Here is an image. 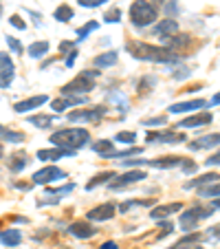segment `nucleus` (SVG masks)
Masks as SVG:
<instances>
[{
    "label": "nucleus",
    "instance_id": "obj_1",
    "mask_svg": "<svg viewBox=\"0 0 220 249\" xmlns=\"http://www.w3.org/2000/svg\"><path fill=\"white\" fill-rule=\"evenodd\" d=\"M126 51L132 57L143 60V62H159V64L178 62V55L174 51H169L168 47H154V44H148V42H128Z\"/></svg>",
    "mask_w": 220,
    "mask_h": 249
},
{
    "label": "nucleus",
    "instance_id": "obj_2",
    "mask_svg": "<svg viewBox=\"0 0 220 249\" xmlns=\"http://www.w3.org/2000/svg\"><path fill=\"white\" fill-rule=\"evenodd\" d=\"M88 139L90 135L84 128H66V130H57L51 135V143H55L57 148H66V150H77L86 146Z\"/></svg>",
    "mask_w": 220,
    "mask_h": 249
},
{
    "label": "nucleus",
    "instance_id": "obj_3",
    "mask_svg": "<svg viewBox=\"0 0 220 249\" xmlns=\"http://www.w3.org/2000/svg\"><path fill=\"white\" fill-rule=\"evenodd\" d=\"M130 20L135 27H148L156 20V7L148 0H135L130 5Z\"/></svg>",
    "mask_w": 220,
    "mask_h": 249
},
{
    "label": "nucleus",
    "instance_id": "obj_4",
    "mask_svg": "<svg viewBox=\"0 0 220 249\" xmlns=\"http://www.w3.org/2000/svg\"><path fill=\"white\" fill-rule=\"evenodd\" d=\"M97 71H84V73H80V75L75 77V80H70L68 84L62 89V93L64 95H86L90 93V90L95 89V80H97Z\"/></svg>",
    "mask_w": 220,
    "mask_h": 249
},
{
    "label": "nucleus",
    "instance_id": "obj_5",
    "mask_svg": "<svg viewBox=\"0 0 220 249\" xmlns=\"http://www.w3.org/2000/svg\"><path fill=\"white\" fill-rule=\"evenodd\" d=\"M214 210H216L214 205H194V207H189L185 214H181V218H178V225H181V230L192 231L194 227H196L198 223L203 221V218L209 216Z\"/></svg>",
    "mask_w": 220,
    "mask_h": 249
},
{
    "label": "nucleus",
    "instance_id": "obj_6",
    "mask_svg": "<svg viewBox=\"0 0 220 249\" xmlns=\"http://www.w3.org/2000/svg\"><path fill=\"white\" fill-rule=\"evenodd\" d=\"M150 168H159V170H168V168H183L185 172H196V163L183 157H161V159H152L148 161Z\"/></svg>",
    "mask_w": 220,
    "mask_h": 249
},
{
    "label": "nucleus",
    "instance_id": "obj_7",
    "mask_svg": "<svg viewBox=\"0 0 220 249\" xmlns=\"http://www.w3.org/2000/svg\"><path fill=\"white\" fill-rule=\"evenodd\" d=\"M64 177H66V172L60 170L57 165H47V168L38 170V172L33 174L31 181L35 185H47V183H53V181H57V179H64Z\"/></svg>",
    "mask_w": 220,
    "mask_h": 249
},
{
    "label": "nucleus",
    "instance_id": "obj_8",
    "mask_svg": "<svg viewBox=\"0 0 220 249\" xmlns=\"http://www.w3.org/2000/svg\"><path fill=\"white\" fill-rule=\"evenodd\" d=\"M106 115L103 106H90V108H77L68 113V122H99Z\"/></svg>",
    "mask_w": 220,
    "mask_h": 249
},
{
    "label": "nucleus",
    "instance_id": "obj_9",
    "mask_svg": "<svg viewBox=\"0 0 220 249\" xmlns=\"http://www.w3.org/2000/svg\"><path fill=\"white\" fill-rule=\"evenodd\" d=\"M16 77V64L7 53L0 51V89H9Z\"/></svg>",
    "mask_w": 220,
    "mask_h": 249
},
{
    "label": "nucleus",
    "instance_id": "obj_10",
    "mask_svg": "<svg viewBox=\"0 0 220 249\" xmlns=\"http://www.w3.org/2000/svg\"><path fill=\"white\" fill-rule=\"evenodd\" d=\"M143 179H148L145 172H141V170H130V172H123V174H119V177H115L108 185H110L113 190H117V188H123V185L136 183V181H143Z\"/></svg>",
    "mask_w": 220,
    "mask_h": 249
},
{
    "label": "nucleus",
    "instance_id": "obj_11",
    "mask_svg": "<svg viewBox=\"0 0 220 249\" xmlns=\"http://www.w3.org/2000/svg\"><path fill=\"white\" fill-rule=\"evenodd\" d=\"M86 95H64V97H60V99H53V110L55 113H64L66 108H73V106H80V104H84L86 102Z\"/></svg>",
    "mask_w": 220,
    "mask_h": 249
},
{
    "label": "nucleus",
    "instance_id": "obj_12",
    "mask_svg": "<svg viewBox=\"0 0 220 249\" xmlns=\"http://www.w3.org/2000/svg\"><path fill=\"white\" fill-rule=\"evenodd\" d=\"M148 141H159V143H181L185 141V135L176 130H163V132H148Z\"/></svg>",
    "mask_w": 220,
    "mask_h": 249
},
{
    "label": "nucleus",
    "instance_id": "obj_13",
    "mask_svg": "<svg viewBox=\"0 0 220 249\" xmlns=\"http://www.w3.org/2000/svg\"><path fill=\"white\" fill-rule=\"evenodd\" d=\"M115 216V205L113 203H103V205H97L86 214V221H108V218Z\"/></svg>",
    "mask_w": 220,
    "mask_h": 249
},
{
    "label": "nucleus",
    "instance_id": "obj_14",
    "mask_svg": "<svg viewBox=\"0 0 220 249\" xmlns=\"http://www.w3.org/2000/svg\"><path fill=\"white\" fill-rule=\"evenodd\" d=\"M68 231L75 236V238H90V236H95L97 230H95L88 221H75V223H70Z\"/></svg>",
    "mask_w": 220,
    "mask_h": 249
},
{
    "label": "nucleus",
    "instance_id": "obj_15",
    "mask_svg": "<svg viewBox=\"0 0 220 249\" xmlns=\"http://www.w3.org/2000/svg\"><path fill=\"white\" fill-rule=\"evenodd\" d=\"M47 95H35V97H29V99H22V102H18L14 106V110L16 113H29V110H33V108H40L44 102H47Z\"/></svg>",
    "mask_w": 220,
    "mask_h": 249
},
{
    "label": "nucleus",
    "instance_id": "obj_16",
    "mask_svg": "<svg viewBox=\"0 0 220 249\" xmlns=\"http://www.w3.org/2000/svg\"><path fill=\"white\" fill-rule=\"evenodd\" d=\"M75 150H66V148H47V150L38 152L40 161H60L62 157H73Z\"/></svg>",
    "mask_w": 220,
    "mask_h": 249
},
{
    "label": "nucleus",
    "instance_id": "obj_17",
    "mask_svg": "<svg viewBox=\"0 0 220 249\" xmlns=\"http://www.w3.org/2000/svg\"><path fill=\"white\" fill-rule=\"evenodd\" d=\"M211 113H198V115H192V117L183 119L178 126L181 128H201V126H207V124H211Z\"/></svg>",
    "mask_w": 220,
    "mask_h": 249
},
{
    "label": "nucleus",
    "instance_id": "obj_18",
    "mask_svg": "<svg viewBox=\"0 0 220 249\" xmlns=\"http://www.w3.org/2000/svg\"><path fill=\"white\" fill-rule=\"evenodd\" d=\"M181 210H183L181 203H168V205H156L154 210L150 212V216L154 218V221H159V218H165V216H169V214H178Z\"/></svg>",
    "mask_w": 220,
    "mask_h": 249
},
{
    "label": "nucleus",
    "instance_id": "obj_19",
    "mask_svg": "<svg viewBox=\"0 0 220 249\" xmlns=\"http://www.w3.org/2000/svg\"><path fill=\"white\" fill-rule=\"evenodd\" d=\"M207 102L205 99H194V102H181V104H172L169 106V113L178 115V113H189V110H196V108H205Z\"/></svg>",
    "mask_w": 220,
    "mask_h": 249
},
{
    "label": "nucleus",
    "instance_id": "obj_20",
    "mask_svg": "<svg viewBox=\"0 0 220 249\" xmlns=\"http://www.w3.org/2000/svg\"><path fill=\"white\" fill-rule=\"evenodd\" d=\"M178 31V22L174 18H165L159 22V27H156V36H161V38H172V36H176Z\"/></svg>",
    "mask_w": 220,
    "mask_h": 249
},
{
    "label": "nucleus",
    "instance_id": "obj_21",
    "mask_svg": "<svg viewBox=\"0 0 220 249\" xmlns=\"http://www.w3.org/2000/svg\"><path fill=\"white\" fill-rule=\"evenodd\" d=\"M220 143V135H207V137H201V139L192 141L189 143V150H207V148H214Z\"/></svg>",
    "mask_w": 220,
    "mask_h": 249
},
{
    "label": "nucleus",
    "instance_id": "obj_22",
    "mask_svg": "<svg viewBox=\"0 0 220 249\" xmlns=\"http://www.w3.org/2000/svg\"><path fill=\"white\" fill-rule=\"evenodd\" d=\"M168 40V44H169V51H174L176 53L178 49H187L189 44H192V38L189 36H185V33H181V36H172V38H165Z\"/></svg>",
    "mask_w": 220,
    "mask_h": 249
},
{
    "label": "nucleus",
    "instance_id": "obj_23",
    "mask_svg": "<svg viewBox=\"0 0 220 249\" xmlns=\"http://www.w3.org/2000/svg\"><path fill=\"white\" fill-rule=\"evenodd\" d=\"M20 240H22V236H20L18 230H5V231H0V243L7 245V247H16Z\"/></svg>",
    "mask_w": 220,
    "mask_h": 249
},
{
    "label": "nucleus",
    "instance_id": "obj_24",
    "mask_svg": "<svg viewBox=\"0 0 220 249\" xmlns=\"http://www.w3.org/2000/svg\"><path fill=\"white\" fill-rule=\"evenodd\" d=\"M117 53L115 51H108V53H102V55L95 57V66H99V69H108V66H115L117 64Z\"/></svg>",
    "mask_w": 220,
    "mask_h": 249
},
{
    "label": "nucleus",
    "instance_id": "obj_25",
    "mask_svg": "<svg viewBox=\"0 0 220 249\" xmlns=\"http://www.w3.org/2000/svg\"><path fill=\"white\" fill-rule=\"evenodd\" d=\"M115 177H117V174H115L113 170H108V172H99L95 179H90L88 183H86V190H93V188H97V185H102V183H110Z\"/></svg>",
    "mask_w": 220,
    "mask_h": 249
},
{
    "label": "nucleus",
    "instance_id": "obj_26",
    "mask_svg": "<svg viewBox=\"0 0 220 249\" xmlns=\"http://www.w3.org/2000/svg\"><path fill=\"white\" fill-rule=\"evenodd\" d=\"M220 177L216 172H211V174H203V177H198V179H194V181H187L185 183V188H198V185H211V183H216Z\"/></svg>",
    "mask_w": 220,
    "mask_h": 249
},
{
    "label": "nucleus",
    "instance_id": "obj_27",
    "mask_svg": "<svg viewBox=\"0 0 220 249\" xmlns=\"http://www.w3.org/2000/svg\"><path fill=\"white\" fill-rule=\"evenodd\" d=\"M47 51H49V42H44V40L33 42L31 47H29V55L31 57H42V55H47Z\"/></svg>",
    "mask_w": 220,
    "mask_h": 249
},
{
    "label": "nucleus",
    "instance_id": "obj_28",
    "mask_svg": "<svg viewBox=\"0 0 220 249\" xmlns=\"http://www.w3.org/2000/svg\"><path fill=\"white\" fill-rule=\"evenodd\" d=\"M93 150L99 152V155H103V157H108L115 152V148H113V141L102 139V141H97V143H93Z\"/></svg>",
    "mask_w": 220,
    "mask_h": 249
},
{
    "label": "nucleus",
    "instance_id": "obj_29",
    "mask_svg": "<svg viewBox=\"0 0 220 249\" xmlns=\"http://www.w3.org/2000/svg\"><path fill=\"white\" fill-rule=\"evenodd\" d=\"M9 168L14 170V172H22V170L27 168V155H22V152H20V155H14L9 159Z\"/></svg>",
    "mask_w": 220,
    "mask_h": 249
},
{
    "label": "nucleus",
    "instance_id": "obj_30",
    "mask_svg": "<svg viewBox=\"0 0 220 249\" xmlns=\"http://www.w3.org/2000/svg\"><path fill=\"white\" fill-rule=\"evenodd\" d=\"M53 16H55V20H60V22H68V20L73 18V9H70L68 5H60Z\"/></svg>",
    "mask_w": 220,
    "mask_h": 249
},
{
    "label": "nucleus",
    "instance_id": "obj_31",
    "mask_svg": "<svg viewBox=\"0 0 220 249\" xmlns=\"http://www.w3.org/2000/svg\"><path fill=\"white\" fill-rule=\"evenodd\" d=\"M29 122H31L33 126H38V128H49V126H53V117H51V115H33Z\"/></svg>",
    "mask_w": 220,
    "mask_h": 249
},
{
    "label": "nucleus",
    "instance_id": "obj_32",
    "mask_svg": "<svg viewBox=\"0 0 220 249\" xmlns=\"http://www.w3.org/2000/svg\"><path fill=\"white\" fill-rule=\"evenodd\" d=\"M198 194H201V196H205V198H216V196H220V183L207 185V188H201V190H198Z\"/></svg>",
    "mask_w": 220,
    "mask_h": 249
},
{
    "label": "nucleus",
    "instance_id": "obj_33",
    "mask_svg": "<svg viewBox=\"0 0 220 249\" xmlns=\"http://www.w3.org/2000/svg\"><path fill=\"white\" fill-rule=\"evenodd\" d=\"M0 137H2V139H7V141H16V143L24 139L22 132H11V130H7V128H2V126H0Z\"/></svg>",
    "mask_w": 220,
    "mask_h": 249
},
{
    "label": "nucleus",
    "instance_id": "obj_34",
    "mask_svg": "<svg viewBox=\"0 0 220 249\" xmlns=\"http://www.w3.org/2000/svg\"><path fill=\"white\" fill-rule=\"evenodd\" d=\"M135 155H141V148H130V150L113 152V155H108V159H126V157H135Z\"/></svg>",
    "mask_w": 220,
    "mask_h": 249
},
{
    "label": "nucleus",
    "instance_id": "obj_35",
    "mask_svg": "<svg viewBox=\"0 0 220 249\" xmlns=\"http://www.w3.org/2000/svg\"><path fill=\"white\" fill-rule=\"evenodd\" d=\"M97 27H99V24L95 22V20H93V22H86L84 27H80V29H77V38H80V40H84L86 36H88V33H93Z\"/></svg>",
    "mask_w": 220,
    "mask_h": 249
},
{
    "label": "nucleus",
    "instance_id": "obj_36",
    "mask_svg": "<svg viewBox=\"0 0 220 249\" xmlns=\"http://www.w3.org/2000/svg\"><path fill=\"white\" fill-rule=\"evenodd\" d=\"M117 141H123V143H135L136 141V132H119L117 135Z\"/></svg>",
    "mask_w": 220,
    "mask_h": 249
},
{
    "label": "nucleus",
    "instance_id": "obj_37",
    "mask_svg": "<svg viewBox=\"0 0 220 249\" xmlns=\"http://www.w3.org/2000/svg\"><path fill=\"white\" fill-rule=\"evenodd\" d=\"M5 40H7V44H9V49H11L14 53H18V55L22 53V44H20L16 38H11V36H5Z\"/></svg>",
    "mask_w": 220,
    "mask_h": 249
},
{
    "label": "nucleus",
    "instance_id": "obj_38",
    "mask_svg": "<svg viewBox=\"0 0 220 249\" xmlns=\"http://www.w3.org/2000/svg\"><path fill=\"white\" fill-rule=\"evenodd\" d=\"M119 18H121V11H119L117 7H115V9H110L106 16H103V20H106V22H119Z\"/></svg>",
    "mask_w": 220,
    "mask_h": 249
},
{
    "label": "nucleus",
    "instance_id": "obj_39",
    "mask_svg": "<svg viewBox=\"0 0 220 249\" xmlns=\"http://www.w3.org/2000/svg\"><path fill=\"white\" fill-rule=\"evenodd\" d=\"M73 190H75V185H73V183H68V185H64V188L49 190V192H47V196H51V194H68V192H73Z\"/></svg>",
    "mask_w": 220,
    "mask_h": 249
},
{
    "label": "nucleus",
    "instance_id": "obj_40",
    "mask_svg": "<svg viewBox=\"0 0 220 249\" xmlns=\"http://www.w3.org/2000/svg\"><path fill=\"white\" fill-rule=\"evenodd\" d=\"M9 22H11V27L20 29V31H24V29H27V24H24V20L20 18V16H11V18H9Z\"/></svg>",
    "mask_w": 220,
    "mask_h": 249
},
{
    "label": "nucleus",
    "instance_id": "obj_41",
    "mask_svg": "<svg viewBox=\"0 0 220 249\" xmlns=\"http://www.w3.org/2000/svg\"><path fill=\"white\" fill-rule=\"evenodd\" d=\"M203 238H207V240H218V238H220V227L216 225V227H211V230H207V234L203 236Z\"/></svg>",
    "mask_w": 220,
    "mask_h": 249
},
{
    "label": "nucleus",
    "instance_id": "obj_42",
    "mask_svg": "<svg viewBox=\"0 0 220 249\" xmlns=\"http://www.w3.org/2000/svg\"><path fill=\"white\" fill-rule=\"evenodd\" d=\"M82 7H90V9H95V7L103 5V2H108V0H77Z\"/></svg>",
    "mask_w": 220,
    "mask_h": 249
},
{
    "label": "nucleus",
    "instance_id": "obj_43",
    "mask_svg": "<svg viewBox=\"0 0 220 249\" xmlns=\"http://www.w3.org/2000/svg\"><path fill=\"white\" fill-rule=\"evenodd\" d=\"M165 122H168V117H154V119H145L143 126H161Z\"/></svg>",
    "mask_w": 220,
    "mask_h": 249
},
{
    "label": "nucleus",
    "instance_id": "obj_44",
    "mask_svg": "<svg viewBox=\"0 0 220 249\" xmlns=\"http://www.w3.org/2000/svg\"><path fill=\"white\" fill-rule=\"evenodd\" d=\"M205 163L209 165V168H211V165H220V152H216V155H211L209 159L205 161Z\"/></svg>",
    "mask_w": 220,
    "mask_h": 249
},
{
    "label": "nucleus",
    "instance_id": "obj_45",
    "mask_svg": "<svg viewBox=\"0 0 220 249\" xmlns=\"http://www.w3.org/2000/svg\"><path fill=\"white\" fill-rule=\"evenodd\" d=\"M75 57H77V51H70L68 53V55H66V66H73V64H75Z\"/></svg>",
    "mask_w": 220,
    "mask_h": 249
},
{
    "label": "nucleus",
    "instance_id": "obj_46",
    "mask_svg": "<svg viewBox=\"0 0 220 249\" xmlns=\"http://www.w3.org/2000/svg\"><path fill=\"white\" fill-rule=\"evenodd\" d=\"M172 249H203L201 245H194V243H189V245H174Z\"/></svg>",
    "mask_w": 220,
    "mask_h": 249
},
{
    "label": "nucleus",
    "instance_id": "obj_47",
    "mask_svg": "<svg viewBox=\"0 0 220 249\" xmlns=\"http://www.w3.org/2000/svg\"><path fill=\"white\" fill-rule=\"evenodd\" d=\"M99 249H119V247H117V243H115V240H108V243H103Z\"/></svg>",
    "mask_w": 220,
    "mask_h": 249
},
{
    "label": "nucleus",
    "instance_id": "obj_48",
    "mask_svg": "<svg viewBox=\"0 0 220 249\" xmlns=\"http://www.w3.org/2000/svg\"><path fill=\"white\" fill-rule=\"evenodd\" d=\"M168 11L169 14H174V11H178V7L176 5H168Z\"/></svg>",
    "mask_w": 220,
    "mask_h": 249
},
{
    "label": "nucleus",
    "instance_id": "obj_49",
    "mask_svg": "<svg viewBox=\"0 0 220 249\" xmlns=\"http://www.w3.org/2000/svg\"><path fill=\"white\" fill-rule=\"evenodd\" d=\"M60 49H62V51H66V49H70V42H62V44H60Z\"/></svg>",
    "mask_w": 220,
    "mask_h": 249
},
{
    "label": "nucleus",
    "instance_id": "obj_50",
    "mask_svg": "<svg viewBox=\"0 0 220 249\" xmlns=\"http://www.w3.org/2000/svg\"><path fill=\"white\" fill-rule=\"evenodd\" d=\"M211 104H220V93H218V95H214V97H211Z\"/></svg>",
    "mask_w": 220,
    "mask_h": 249
},
{
    "label": "nucleus",
    "instance_id": "obj_51",
    "mask_svg": "<svg viewBox=\"0 0 220 249\" xmlns=\"http://www.w3.org/2000/svg\"><path fill=\"white\" fill-rule=\"evenodd\" d=\"M211 205H214L216 210H220V198H216V201H211Z\"/></svg>",
    "mask_w": 220,
    "mask_h": 249
},
{
    "label": "nucleus",
    "instance_id": "obj_52",
    "mask_svg": "<svg viewBox=\"0 0 220 249\" xmlns=\"http://www.w3.org/2000/svg\"><path fill=\"white\" fill-rule=\"evenodd\" d=\"M0 157H2V143H0Z\"/></svg>",
    "mask_w": 220,
    "mask_h": 249
},
{
    "label": "nucleus",
    "instance_id": "obj_53",
    "mask_svg": "<svg viewBox=\"0 0 220 249\" xmlns=\"http://www.w3.org/2000/svg\"><path fill=\"white\" fill-rule=\"evenodd\" d=\"M0 14H2V5H0Z\"/></svg>",
    "mask_w": 220,
    "mask_h": 249
},
{
    "label": "nucleus",
    "instance_id": "obj_54",
    "mask_svg": "<svg viewBox=\"0 0 220 249\" xmlns=\"http://www.w3.org/2000/svg\"><path fill=\"white\" fill-rule=\"evenodd\" d=\"M156 2H163V0H156Z\"/></svg>",
    "mask_w": 220,
    "mask_h": 249
}]
</instances>
